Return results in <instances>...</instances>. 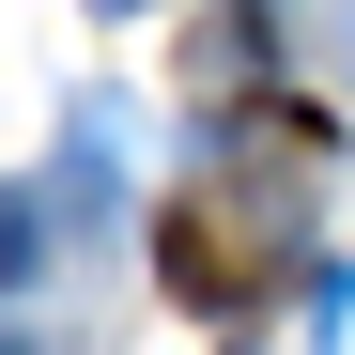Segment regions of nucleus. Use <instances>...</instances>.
Masks as SVG:
<instances>
[{
  "mask_svg": "<svg viewBox=\"0 0 355 355\" xmlns=\"http://www.w3.org/2000/svg\"><path fill=\"white\" fill-rule=\"evenodd\" d=\"M108 16H124V0H108Z\"/></svg>",
  "mask_w": 355,
  "mask_h": 355,
  "instance_id": "nucleus-2",
  "label": "nucleus"
},
{
  "mask_svg": "<svg viewBox=\"0 0 355 355\" xmlns=\"http://www.w3.org/2000/svg\"><path fill=\"white\" fill-rule=\"evenodd\" d=\"M340 16H355V0H340Z\"/></svg>",
  "mask_w": 355,
  "mask_h": 355,
  "instance_id": "nucleus-3",
  "label": "nucleus"
},
{
  "mask_svg": "<svg viewBox=\"0 0 355 355\" xmlns=\"http://www.w3.org/2000/svg\"><path fill=\"white\" fill-rule=\"evenodd\" d=\"M0 263H16V216H0Z\"/></svg>",
  "mask_w": 355,
  "mask_h": 355,
  "instance_id": "nucleus-1",
  "label": "nucleus"
}]
</instances>
